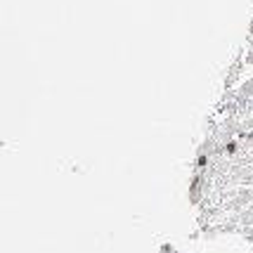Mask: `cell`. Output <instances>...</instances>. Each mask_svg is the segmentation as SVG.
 Segmentation results:
<instances>
[{
    "mask_svg": "<svg viewBox=\"0 0 253 253\" xmlns=\"http://www.w3.org/2000/svg\"><path fill=\"white\" fill-rule=\"evenodd\" d=\"M242 52L234 57V62L230 64V69H227V74H225V90H230L237 81H239V76H242Z\"/></svg>",
    "mask_w": 253,
    "mask_h": 253,
    "instance_id": "obj_1",
    "label": "cell"
},
{
    "mask_svg": "<svg viewBox=\"0 0 253 253\" xmlns=\"http://www.w3.org/2000/svg\"><path fill=\"white\" fill-rule=\"evenodd\" d=\"M239 220H242L244 227H253V204L249 206V209H244L242 213H239Z\"/></svg>",
    "mask_w": 253,
    "mask_h": 253,
    "instance_id": "obj_2",
    "label": "cell"
},
{
    "mask_svg": "<svg viewBox=\"0 0 253 253\" xmlns=\"http://www.w3.org/2000/svg\"><path fill=\"white\" fill-rule=\"evenodd\" d=\"M244 62H246L249 66H253V45L249 47V52H246V57H244Z\"/></svg>",
    "mask_w": 253,
    "mask_h": 253,
    "instance_id": "obj_3",
    "label": "cell"
},
{
    "mask_svg": "<svg viewBox=\"0 0 253 253\" xmlns=\"http://www.w3.org/2000/svg\"><path fill=\"white\" fill-rule=\"evenodd\" d=\"M249 43L253 45V17H251V24H249Z\"/></svg>",
    "mask_w": 253,
    "mask_h": 253,
    "instance_id": "obj_4",
    "label": "cell"
}]
</instances>
